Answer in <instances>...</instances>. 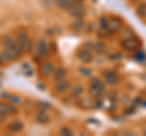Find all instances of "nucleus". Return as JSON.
Segmentation results:
<instances>
[{
    "mask_svg": "<svg viewBox=\"0 0 146 136\" xmlns=\"http://www.w3.org/2000/svg\"><path fill=\"white\" fill-rule=\"evenodd\" d=\"M122 28V21L117 17H113V18L107 21V29L108 32H118Z\"/></svg>",
    "mask_w": 146,
    "mask_h": 136,
    "instance_id": "f03ea898",
    "label": "nucleus"
},
{
    "mask_svg": "<svg viewBox=\"0 0 146 136\" xmlns=\"http://www.w3.org/2000/svg\"><path fill=\"white\" fill-rule=\"evenodd\" d=\"M133 1H139V0H133Z\"/></svg>",
    "mask_w": 146,
    "mask_h": 136,
    "instance_id": "cd10ccee",
    "label": "nucleus"
},
{
    "mask_svg": "<svg viewBox=\"0 0 146 136\" xmlns=\"http://www.w3.org/2000/svg\"><path fill=\"white\" fill-rule=\"evenodd\" d=\"M100 27H101V29H107V21L105 17L100 18Z\"/></svg>",
    "mask_w": 146,
    "mask_h": 136,
    "instance_id": "aec40b11",
    "label": "nucleus"
},
{
    "mask_svg": "<svg viewBox=\"0 0 146 136\" xmlns=\"http://www.w3.org/2000/svg\"><path fill=\"white\" fill-rule=\"evenodd\" d=\"M80 73L84 74V75H86V77H89L91 72H90L89 69H86V68H80Z\"/></svg>",
    "mask_w": 146,
    "mask_h": 136,
    "instance_id": "b1692460",
    "label": "nucleus"
},
{
    "mask_svg": "<svg viewBox=\"0 0 146 136\" xmlns=\"http://www.w3.org/2000/svg\"><path fill=\"white\" fill-rule=\"evenodd\" d=\"M35 120L38 121V123H40V124H45V123H48V121L50 120V116H49L48 112H45V110H43V111L36 113Z\"/></svg>",
    "mask_w": 146,
    "mask_h": 136,
    "instance_id": "20e7f679",
    "label": "nucleus"
},
{
    "mask_svg": "<svg viewBox=\"0 0 146 136\" xmlns=\"http://www.w3.org/2000/svg\"><path fill=\"white\" fill-rule=\"evenodd\" d=\"M122 45H123V48H124L125 50H134L136 48V42L131 37H129V38L123 40Z\"/></svg>",
    "mask_w": 146,
    "mask_h": 136,
    "instance_id": "1a4fd4ad",
    "label": "nucleus"
},
{
    "mask_svg": "<svg viewBox=\"0 0 146 136\" xmlns=\"http://www.w3.org/2000/svg\"><path fill=\"white\" fill-rule=\"evenodd\" d=\"M136 15H138L140 18H146V4H141L136 9Z\"/></svg>",
    "mask_w": 146,
    "mask_h": 136,
    "instance_id": "4468645a",
    "label": "nucleus"
},
{
    "mask_svg": "<svg viewBox=\"0 0 146 136\" xmlns=\"http://www.w3.org/2000/svg\"><path fill=\"white\" fill-rule=\"evenodd\" d=\"M68 88H70V83L66 81V80L56 81V85H55V90H56V92H58V94L65 92Z\"/></svg>",
    "mask_w": 146,
    "mask_h": 136,
    "instance_id": "6e6552de",
    "label": "nucleus"
},
{
    "mask_svg": "<svg viewBox=\"0 0 146 136\" xmlns=\"http://www.w3.org/2000/svg\"><path fill=\"white\" fill-rule=\"evenodd\" d=\"M15 112H16V107H15V105H6V108H5V114H6V116L13 114Z\"/></svg>",
    "mask_w": 146,
    "mask_h": 136,
    "instance_id": "2eb2a0df",
    "label": "nucleus"
},
{
    "mask_svg": "<svg viewBox=\"0 0 146 136\" xmlns=\"http://www.w3.org/2000/svg\"><path fill=\"white\" fill-rule=\"evenodd\" d=\"M60 133H61L62 135H65V136H71V135H72V131L68 129V128H63V129H61Z\"/></svg>",
    "mask_w": 146,
    "mask_h": 136,
    "instance_id": "412c9836",
    "label": "nucleus"
},
{
    "mask_svg": "<svg viewBox=\"0 0 146 136\" xmlns=\"http://www.w3.org/2000/svg\"><path fill=\"white\" fill-rule=\"evenodd\" d=\"M55 4H56L60 9L68 10V9L71 7V5L73 4V0H55Z\"/></svg>",
    "mask_w": 146,
    "mask_h": 136,
    "instance_id": "9b49d317",
    "label": "nucleus"
},
{
    "mask_svg": "<svg viewBox=\"0 0 146 136\" xmlns=\"http://www.w3.org/2000/svg\"><path fill=\"white\" fill-rule=\"evenodd\" d=\"M105 79H106L110 84H116L118 81V75L116 73H113V72H107V73L105 74Z\"/></svg>",
    "mask_w": 146,
    "mask_h": 136,
    "instance_id": "f8f14e48",
    "label": "nucleus"
},
{
    "mask_svg": "<svg viewBox=\"0 0 146 136\" xmlns=\"http://www.w3.org/2000/svg\"><path fill=\"white\" fill-rule=\"evenodd\" d=\"M119 56H121V55H118V53H116V55H113V56L111 55V57H110V58H111V60H118V58H121Z\"/></svg>",
    "mask_w": 146,
    "mask_h": 136,
    "instance_id": "393cba45",
    "label": "nucleus"
},
{
    "mask_svg": "<svg viewBox=\"0 0 146 136\" xmlns=\"http://www.w3.org/2000/svg\"><path fill=\"white\" fill-rule=\"evenodd\" d=\"M95 46H96V50L99 52H102V51H105V50H106V45H105L104 43H98L96 45H95Z\"/></svg>",
    "mask_w": 146,
    "mask_h": 136,
    "instance_id": "6ab92c4d",
    "label": "nucleus"
},
{
    "mask_svg": "<svg viewBox=\"0 0 146 136\" xmlns=\"http://www.w3.org/2000/svg\"><path fill=\"white\" fill-rule=\"evenodd\" d=\"M38 105H39L40 108H43V110H48V108L50 107V105H49L48 102H39Z\"/></svg>",
    "mask_w": 146,
    "mask_h": 136,
    "instance_id": "5701e85b",
    "label": "nucleus"
},
{
    "mask_svg": "<svg viewBox=\"0 0 146 136\" xmlns=\"http://www.w3.org/2000/svg\"><path fill=\"white\" fill-rule=\"evenodd\" d=\"M0 97H6V98H9L10 96H9L7 92H3V94H0Z\"/></svg>",
    "mask_w": 146,
    "mask_h": 136,
    "instance_id": "bb28decb",
    "label": "nucleus"
},
{
    "mask_svg": "<svg viewBox=\"0 0 146 136\" xmlns=\"http://www.w3.org/2000/svg\"><path fill=\"white\" fill-rule=\"evenodd\" d=\"M134 58H135L136 61H144V60H145V53H144V52H141V51L135 52Z\"/></svg>",
    "mask_w": 146,
    "mask_h": 136,
    "instance_id": "f3484780",
    "label": "nucleus"
},
{
    "mask_svg": "<svg viewBox=\"0 0 146 136\" xmlns=\"http://www.w3.org/2000/svg\"><path fill=\"white\" fill-rule=\"evenodd\" d=\"M84 21L82 20V18H77L76 21H73V23H72V28L74 29V30H82L84 28Z\"/></svg>",
    "mask_w": 146,
    "mask_h": 136,
    "instance_id": "ddd939ff",
    "label": "nucleus"
},
{
    "mask_svg": "<svg viewBox=\"0 0 146 136\" xmlns=\"http://www.w3.org/2000/svg\"><path fill=\"white\" fill-rule=\"evenodd\" d=\"M5 62V58H4V56H3V53L0 52V65H1V63H4Z\"/></svg>",
    "mask_w": 146,
    "mask_h": 136,
    "instance_id": "a878e982",
    "label": "nucleus"
},
{
    "mask_svg": "<svg viewBox=\"0 0 146 136\" xmlns=\"http://www.w3.org/2000/svg\"><path fill=\"white\" fill-rule=\"evenodd\" d=\"M9 98H10V101L12 102V105H15V106H18L22 102V100L20 97H17V96H10Z\"/></svg>",
    "mask_w": 146,
    "mask_h": 136,
    "instance_id": "a211bd4d",
    "label": "nucleus"
},
{
    "mask_svg": "<svg viewBox=\"0 0 146 136\" xmlns=\"http://www.w3.org/2000/svg\"><path fill=\"white\" fill-rule=\"evenodd\" d=\"M78 56H79V60L85 62V63H89V62L93 61V53H91L90 50H88V49L80 50L79 53H78Z\"/></svg>",
    "mask_w": 146,
    "mask_h": 136,
    "instance_id": "7ed1b4c3",
    "label": "nucleus"
},
{
    "mask_svg": "<svg viewBox=\"0 0 146 136\" xmlns=\"http://www.w3.org/2000/svg\"><path fill=\"white\" fill-rule=\"evenodd\" d=\"M16 42L18 44V46L23 50V51H25V50H28V51H29L31 48H32L31 40H29V38H28V35H27L26 32H21V33L17 35Z\"/></svg>",
    "mask_w": 146,
    "mask_h": 136,
    "instance_id": "f257e3e1",
    "label": "nucleus"
},
{
    "mask_svg": "<svg viewBox=\"0 0 146 136\" xmlns=\"http://www.w3.org/2000/svg\"><path fill=\"white\" fill-rule=\"evenodd\" d=\"M36 52L39 55H45L48 52V44L44 39H39V42L36 43Z\"/></svg>",
    "mask_w": 146,
    "mask_h": 136,
    "instance_id": "0eeeda50",
    "label": "nucleus"
},
{
    "mask_svg": "<svg viewBox=\"0 0 146 136\" xmlns=\"http://www.w3.org/2000/svg\"><path fill=\"white\" fill-rule=\"evenodd\" d=\"M0 77H1V73H0Z\"/></svg>",
    "mask_w": 146,
    "mask_h": 136,
    "instance_id": "c85d7f7f",
    "label": "nucleus"
},
{
    "mask_svg": "<svg viewBox=\"0 0 146 136\" xmlns=\"http://www.w3.org/2000/svg\"><path fill=\"white\" fill-rule=\"evenodd\" d=\"M54 71H55V66L52 65V63H50V62H46V63H44V65L42 66V68H40V72H42V74L43 75H51L54 73Z\"/></svg>",
    "mask_w": 146,
    "mask_h": 136,
    "instance_id": "39448f33",
    "label": "nucleus"
},
{
    "mask_svg": "<svg viewBox=\"0 0 146 136\" xmlns=\"http://www.w3.org/2000/svg\"><path fill=\"white\" fill-rule=\"evenodd\" d=\"M9 129H10V131H12V133H18V131H21L23 129V123L20 120L12 121V123H10V125H9Z\"/></svg>",
    "mask_w": 146,
    "mask_h": 136,
    "instance_id": "9d476101",
    "label": "nucleus"
},
{
    "mask_svg": "<svg viewBox=\"0 0 146 136\" xmlns=\"http://www.w3.org/2000/svg\"><path fill=\"white\" fill-rule=\"evenodd\" d=\"M5 108H6V103H3V102H0V114H4V116H6V114H5Z\"/></svg>",
    "mask_w": 146,
    "mask_h": 136,
    "instance_id": "4be33fe9",
    "label": "nucleus"
},
{
    "mask_svg": "<svg viewBox=\"0 0 146 136\" xmlns=\"http://www.w3.org/2000/svg\"><path fill=\"white\" fill-rule=\"evenodd\" d=\"M52 75H54L55 81L65 80V78H66V69H65V68H56V69L54 71Z\"/></svg>",
    "mask_w": 146,
    "mask_h": 136,
    "instance_id": "423d86ee",
    "label": "nucleus"
},
{
    "mask_svg": "<svg viewBox=\"0 0 146 136\" xmlns=\"http://www.w3.org/2000/svg\"><path fill=\"white\" fill-rule=\"evenodd\" d=\"M83 94V88L80 85H77V86L73 88V91H72V95L73 96H80Z\"/></svg>",
    "mask_w": 146,
    "mask_h": 136,
    "instance_id": "dca6fc26",
    "label": "nucleus"
}]
</instances>
